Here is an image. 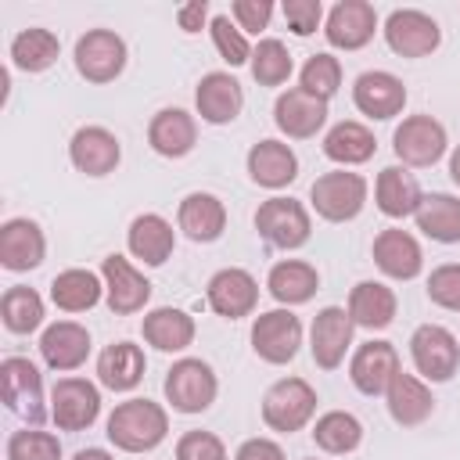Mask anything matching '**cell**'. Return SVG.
<instances>
[{"mask_svg":"<svg viewBox=\"0 0 460 460\" xmlns=\"http://www.w3.org/2000/svg\"><path fill=\"white\" fill-rule=\"evenodd\" d=\"M169 431V413L151 399H126L108 417V438L122 453H147Z\"/></svg>","mask_w":460,"mask_h":460,"instance_id":"1","label":"cell"},{"mask_svg":"<svg viewBox=\"0 0 460 460\" xmlns=\"http://www.w3.org/2000/svg\"><path fill=\"white\" fill-rule=\"evenodd\" d=\"M309 201H313L316 216H323L327 223L356 219L367 205V180L359 172H345V169L323 172V176L313 180Z\"/></svg>","mask_w":460,"mask_h":460,"instance_id":"2","label":"cell"},{"mask_svg":"<svg viewBox=\"0 0 460 460\" xmlns=\"http://www.w3.org/2000/svg\"><path fill=\"white\" fill-rule=\"evenodd\" d=\"M0 395H4L7 410L14 417H22L25 424H32V428L47 417V410H43V377L25 356H7L0 363Z\"/></svg>","mask_w":460,"mask_h":460,"instance_id":"3","label":"cell"},{"mask_svg":"<svg viewBox=\"0 0 460 460\" xmlns=\"http://www.w3.org/2000/svg\"><path fill=\"white\" fill-rule=\"evenodd\" d=\"M313 410H316V392L302 377H284V381L270 385V392L262 395V420H266V428L284 431V435L305 428Z\"/></svg>","mask_w":460,"mask_h":460,"instance_id":"4","label":"cell"},{"mask_svg":"<svg viewBox=\"0 0 460 460\" xmlns=\"http://www.w3.org/2000/svg\"><path fill=\"white\" fill-rule=\"evenodd\" d=\"M255 230L262 234L266 244L291 252V248H302L309 241L313 223H309V212H305L302 201H295V198H270L255 212Z\"/></svg>","mask_w":460,"mask_h":460,"instance_id":"5","label":"cell"},{"mask_svg":"<svg viewBox=\"0 0 460 460\" xmlns=\"http://www.w3.org/2000/svg\"><path fill=\"white\" fill-rule=\"evenodd\" d=\"M219 392V381L205 359H180L165 374V399L180 413H201L212 406Z\"/></svg>","mask_w":460,"mask_h":460,"instance_id":"6","label":"cell"},{"mask_svg":"<svg viewBox=\"0 0 460 460\" xmlns=\"http://www.w3.org/2000/svg\"><path fill=\"white\" fill-rule=\"evenodd\" d=\"M410 356L420 377L428 381H449L460 367V345L442 323H420L410 338Z\"/></svg>","mask_w":460,"mask_h":460,"instance_id":"7","label":"cell"},{"mask_svg":"<svg viewBox=\"0 0 460 460\" xmlns=\"http://www.w3.org/2000/svg\"><path fill=\"white\" fill-rule=\"evenodd\" d=\"M126 68V43L111 29H90L75 40V72L86 83H111Z\"/></svg>","mask_w":460,"mask_h":460,"instance_id":"8","label":"cell"},{"mask_svg":"<svg viewBox=\"0 0 460 460\" xmlns=\"http://www.w3.org/2000/svg\"><path fill=\"white\" fill-rule=\"evenodd\" d=\"M446 126L431 115H410L395 126L392 133V147L395 155L406 162V165H417V169H428L435 165L442 155H446Z\"/></svg>","mask_w":460,"mask_h":460,"instance_id":"9","label":"cell"},{"mask_svg":"<svg viewBox=\"0 0 460 460\" xmlns=\"http://www.w3.org/2000/svg\"><path fill=\"white\" fill-rule=\"evenodd\" d=\"M385 40L399 58H424L442 43V29L417 7H395L385 22Z\"/></svg>","mask_w":460,"mask_h":460,"instance_id":"10","label":"cell"},{"mask_svg":"<svg viewBox=\"0 0 460 460\" xmlns=\"http://www.w3.org/2000/svg\"><path fill=\"white\" fill-rule=\"evenodd\" d=\"M302 345V323L288 309H270L252 323V349L266 363H291Z\"/></svg>","mask_w":460,"mask_h":460,"instance_id":"11","label":"cell"},{"mask_svg":"<svg viewBox=\"0 0 460 460\" xmlns=\"http://www.w3.org/2000/svg\"><path fill=\"white\" fill-rule=\"evenodd\" d=\"M101 413V392L86 377H61L50 392V420L61 431H83Z\"/></svg>","mask_w":460,"mask_h":460,"instance_id":"12","label":"cell"},{"mask_svg":"<svg viewBox=\"0 0 460 460\" xmlns=\"http://www.w3.org/2000/svg\"><path fill=\"white\" fill-rule=\"evenodd\" d=\"M101 277H104V295H108V309L119 316L140 313L151 298V280L126 259V255H104L101 262Z\"/></svg>","mask_w":460,"mask_h":460,"instance_id":"13","label":"cell"},{"mask_svg":"<svg viewBox=\"0 0 460 460\" xmlns=\"http://www.w3.org/2000/svg\"><path fill=\"white\" fill-rule=\"evenodd\" d=\"M352 331H356V323H352L349 309L323 305L313 316V327H309V352H313L316 367H323V370L341 367V359H345V352L352 345Z\"/></svg>","mask_w":460,"mask_h":460,"instance_id":"14","label":"cell"},{"mask_svg":"<svg viewBox=\"0 0 460 460\" xmlns=\"http://www.w3.org/2000/svg\"><path fill=\"white\" fill-rule=\"evenodd\" d=\"M399 370L402 367L392 341H363L349 363V377L363 395H385Z\"/></svg>","mask_w":460,"mask_h":460,"instance_id":"15","label":"cell"},{"mask_svg":"<svg viewBox=\"0 0 460 460\" xmlns=\"http://www.w3.org/2000/svg\"><path fill=\"white\" fill-rule=\"evenodd\" d=\"M374 29H377L374 4H367V0H341V4L331 7L323 36L338 50H359V47H367L374 40Z\"/></svg>","mask_w":460,"mask_h":460,"instance_id":"16","label":"cell"},{"mask_svg":"<svg viewBox=\"0 0 460 460\" xmlns=\"http://www.w3.org/2000/svg\"><path fill=\"white\" fill-rule=\"evenodd\" d=\"M273 122H277L280 133H288V137H295V140H309V137H316V133L323 129V122H327V101L305 93L302 86H291V90H284V93L277 97V104H273Z\"/></svg>","mask_w":460,"mask_h":460,"instance_id":"17","label":"cell"},{"mask_svg":"<svg viewBox=\"0 0 460 460\" xmlns=\"http://www.w3.org/2000/svg\"><path fill=\"white\" fill-rule=\"evenodd\" d=\"M212 313L226 316V320H237V316H248L259 302V284L248 270L241 266H226L219 273H212L208 280V291H205Z\"/></svg>","mask_w":460,"mask_h":460,"instance_id":"18","label":"cell"},{"mask_svg":"<svg viewBox=\"0 0 460 460\" xmlns=\"http://www.w3.org/2000/svg\"><path fill=\"white\" fill-rule=\"evenodd\" d=\"M352 104L370 119H392L406 104V86H402L399 75L374 68V72H363L352 83Z\"/></svg>","mask_w":460,"mask_h":460,"instance_id":"19","label":"cell"},{"mask_svg":"<svg viewBox=\"0 0 460 460\" xmlns=\"http://www.w3.org/2000/svg\"><path fill=\"white\" fill-rule=\"evenodd\" d=\"M194 104H198V115L205 122L226 126V122H234L241 115L244 90L230 72H208V75H201V83L194 90Z\"/></svg>","mask_w":460,"mask_h":460,"instance_id":"20","label":"cell"},{"mask_svg":"<svg viewBox=\"0 0 460 460\" xmlns=\"http://www.w3.org/2000/svg\"><path fill=\"white\" fill-rule=\"evenodd\" d=\"M68 158L86 176H108L122 158V147H119V137L111 129L83 126V129H75V137L68 144Z\"/></svg>","mask_w":460,"mask_h":460,"instance_id":"21","label":"cell"},{"mask_svg":"<svg viewBox=\"0 0 460 460\" xmlns=\"http://www.w3.org/2000/svg\"><path fill=\"white\" fill-rule=\"evenodd\" d=\"M43 252H47V241H43V230L32 219L18 216V219H7L0 226V262H4V270L25 273V270L43 262Z\"/></svg>","mask_w":460,"mask_h":460,"instance_id":"22","label":"cell"},{"mask_svg":"<svg viewBox=\"0 0 460 460\" xmlns=\"http://www.w3.org/2000/svg\"><path fill=\"white\" fill-rule=\"evenodd\" d=\"M374 262L385 277H395V280H413L424 266V255H420V244L413 234L399 230V226H388L374 237Z\"/></svg>","mask_w":460,"mask_h":460,"instance_id":"23","label":"cell"},{"mask_svg":"<svg viewBox=\"0 0 460 460\" xmlns=\"http://www.w3.org/2000/svg\"><path fill=\"white\" fill-rule=\"evenodd\" d=\"M40 356H43V363L50 370H75L90 356V331L72 323V320H58V323H50L43 331Z\"/></svg>","mask_w":460,"mask_h":460,"instance_id":"24","label":"cell"},{"mask_svg":"<svg viewBox=\"0 0 460 460\" xmlns=\"http://www.w3.org/2000/svg\"><path fill=\"white\" fill-rule=\"evenodd\" d=\"M176 223H180V230L190 241L208 244V241H216L226 230V205L216 194H208V190H194V194H187L180 201Z\"/></svg>","mask_w":460,"mask_h":460,"instance_id":"25","label":"cell"},{"mask_svg":"<svg viewBox=\"0 0 460 460\" xmlns=\"http://www.w3.org/2000/svg\"><path fill=\"white\" fill-rule=\"evenodd\" d=\"M248 176L259 183V187H288L295 176H298V158L288 144L280 140H259L252 144L248 151Z\"/></svg>","mask_w":460,"mask_h":460,"instance_id":"26","label":"cell"},{"mask_svg":"<svg viewBox=\"0 0 460 460\" xmlns=\"http://www.w3.org/2000/svg\"><path fill=\"white\" fill-rule=\"evenodd\" d=\"M374 198H377V208H381L385 216L406 219V216L417 212V205H420L424 194H420V183H417V176H413L410 169H402V165H385V169L377 172Z\"/></svg>","mask_w":460,"mask_h":460,"instance_id":"27","label":"cell"},{"mask_svg":"<svg viewBox=\"0 0 460 460\" xmlns=\"http://www.w3.org/2000/svg\"><path fill=\"white\" fill-rule=\"evenodd\" d=\"M126 244L129 252L144 262V266H162L169 255H172V244H176V234H172V223L162 219L158 212H144L129 223V234H126Z\"/></svg>","mask_w":460,"mask_h":460,"instance_id":"28","label":"cell"},{"mask_svg":"<svg viewBox=\"0 0 460 460\" xmlns=\"http://www.w3.org/2000/svg\"><path fill=\"white\" fill-rule=\"evenodd\" d=\"M147 144L162 158H183L198 144V126L183 108H162L147 126Z\"/></svg>","mask_w":460,"mask_h":460,"instance_id":"29","label":"cell"},{"mask_svg":"<svg viewBox=\"0 0 460 460\" xmlns=\"http://www.w3.org/2000/svg\"><path fill=\"white\" fill-rule=\"evenodd\" d=\"M144 370H147V359H144L140 345H133V341H115L97 356V381L111 392L137 388Z\"/></svg>","mask_w":460,"mask_h":460,"instance_id":"30","label":"cell"},{"mask_svg":"<svg viewBox=\"0 0 460 460\" xmlns=\"http://www.w3.org/2000/svg\"><path fill=\"white\" fill-rule=\"evenodd\" d=\"M385 402H388L392 420L402 424V428H413V424L428 420V417H431V406H435L428 385H424L420 377H413V374H402V370H399L395 381L388 385Z\"/></svg>","mask_w":460,"mask_h":460,"instance_id":"31","label":"cell"},{"mask_svg":"<svg viewBox=\"0 0 460 460\" xmlns=\"http://www.w3.org/2000/svg\"><path fill=\"white\" fill-rule=\"evenodd\" d=\"M395 291L377 284V280H359L349 295V316L356 327H367V331H381L395 320Z\"/></svg>","mask_w":460,"mask_h":460,"instance_id":"32","label":"cell"},{"mask_svg":"<svg viewBox=\"0 0 460 460\" xmlns=\"http://www.w3.org/2000/svg\"><path fill=\"white\" fill-rule=\"evenodd\" d=\"M266 288H270V295H273L277 302H284V305H302V302H309V298L316 295L320 273H316V266H309V262H302V259H284V262H277V266L270 270Z\"/></svg>","mask_w":460,"mask_h":460,"instance_id":"33","label":"cell"},{"mask_svg":"<svg viewBox=\"0 0 460 460\" xmlns=\"http://www.w3.org/2000/svg\"><path fill=\"white\" fill-rule=\"evenodd\" d=\"M144 331V341L162 349V352H180L194 341V320L183 313V309H172V305H162V309H151L140 323Z\"/></svg>","mask_w":460,"mask_h":460,"instance_id":"34","label":"cell"},{"mask_svg":"<svg viewBox=\"0 0 460 460\" xmlns=\"http://www.w3.org/2000/svg\"><path fill=\"white\" fill-rule=\"evenodd\" d=\"M413 219H417V230H424L431 241H442V244L460 241V198L453 194H424Z\"/></svg>","mask_w":460,"mask_h":460,"instance_id":"35","label":"cell"},{"mask_svg":"<svg viewBox=\"0 0 460 460\" xmlns=\"http://www.w3.org/2000/svg\"><path fill=\"white\" fill-rule=\"evenodd\" d=\"M374 151H377L374 133H370L363 122H352V119L331 126L327 137H323V155H327L331 162H341V165H359V162H367Z\"/></svg>","mask_w":460,"mask_h":460,"instance_id":"36","label":"cell"},{"mask_svg":"<svg viewBox=\"0 0 460 460\" xmlns=\"http://www.w3.org/2000/svg\"><path fill=\"white\" fill-rule=\"evenodd\" d=\"M101 291H104V284L90 270H65V273H58L50 280V298L65 313H86V309H93L101 302Z\"/></svg>","mask_w":460,"mask_h":460,"instance_id":"37","label":"cell"},{"mask_svg":"<svg viewBox=\"0 0 460 460\" xmlns=\"http://www.w3.org/2000/svg\"><path fill=\"white\" fill-rule=\"evenodd\" d=\"M58 54H61V43L50 29H22L11 40V61L22 72H43L58 61Z\"/></svg>","mask_w":460,"mask_h":460,"instance_id":"38","label":"cell"},{"mask_svg":"<svg viewBox=\"0 0 460 460\" xmlns=\"http://www.w3.org/2000/svg\"><path fill=\"white\" fill-rule=\"evenodd\" d=\"M0 316H4V327L11 334H29L43 323V298L32 291V288H7L4 298H0Z\"/></svg>","mask_w":460,"mask_h":460,"instance_id":"39","label":"cell"},{"mask_svg":"<svg viewBox=\"0 0 460 460\" xmlns=\"http://www.w3.org/2000/svg\"><path fill=\"white\" fill-rule=\"evenodd\" d=\"M359 438H363V424L345 410H331L313 424V442L323 453H352Z\"/></svg>","mask_w":460,"mask_h":460,"instance_id":"40","label":"cell"},{"mask_svg":"<svg viewBox=\"0 0 460 460\" xmlns=\"http://www.w3.org/2000/svg\"><path fill=\"white\" fill-rule=\"evenodd\" d=\"M252 75H255V83L259 86H280V83H288V75H291V54H288V47L280 43V40H259V47L252 50Z\"/></svg>","mask_w":460,"mask_h":460,"instance_id":"41","label":"cell"},{"mask_svg":"<svg viewBox=\"0 0 460 460\" xmlns=\"http://www.w3.org/2000/svg\"><path fill=\"white\" fill-rule=\"evenodd\" d=\"M341 86V65L334 54H313L305 65H302V90L320 97V101H331Z\"/></svg>","mask_w":460,"mask_h":460,"instance_id":"42","label":"cell"},{"mask_svg":"<svg viewBox=\"0 0 460 460\" xmlns=\"http://www.w3.org/2000/svg\"><path fill=\"white\" fill-rule=\"evenodd\" d=\"M7 460H61V442L40 428L14 431L7 438Z\"/></svg>","mask_w":460,"mask_h":460,"instance_id":"43","label":"cell"},{"mask_svg":"<svg viewBox=\"0 0 460 460\" xmlns=\"http://www.w3.org/2000/svg\"><path fill=\"white\" fill-rule=\"evenodd\" d=\"M208 32H212V43H216L219 58H223L230 68H237V65L252 61V47H248L244 32L230 22V14H216V18L208 22Z\"/></svg>","mask_w":460,"mask_h":460,"instance_id":"44","label":"cell"},{"mask_svg":"<svg viewBox=\"0 0 460 460\" xmlns=\"http://www.w3.org/2000/svg\"><path fill=\"white\" fill-rule=\"evenodd\" d=\"M428 298L435 305H442V309H456L460 313V262H446V266L431 270Z\"/></svg>","mask_w":460,"mask_h":460,"instance_id":"45","label":"cell"},{"mask_svg":"<svg viewBox=\"0 0 460 460\" xmlns=\"http://www.w3.org/2000/svg\"><path fill=\"white\" fill-rule=\"evenodd\" d=\"M176 460H226V446L212 431H187L176 442Z\"/></svg>","mask_w":460,"mask_h":460,"instance_id":"46","label":"cell"},{"mask_svg":"<svg viewBox=\"0 0 460 460\" xmlns=\"http://www.w3.org/2000/svg\"><path fill=\"white\" fill-rule=\"evenodd\" d=\"M280 14L295 36H309V32H316V25L323 18V4L320 0H284Z\"/></svg>","mask_w":460,"mask_h":460,"instance_id":"47","label":"cell"},{"mask_svg":"<svg viewBox=\"0 0 460 460\" xmlns=\"http://www.w3.org/2000/svg\"><path fill=\"white\" fill-rule=\"evenodd\" d=\"M230 14L237 22V29H248V32H262L273 18V4L270 0H234L230 4Z\"/></svg>","mask_w":460,"mask_h":460,"instance_id":"48","label":"cell"},{"mask_svg":"<svg viewBox=\"0 0 460 460\" xmlns=\"http://www.w3.org/2000/svg\"><path fill=\"white\" fill-rule=\"evenodd\" d=\"M234 460H288V456L273 438H248V442H241Z\"/></svg>","mask_w":460,"mask_h":460,"instance_id":"49","label":"cell"},{"mask_svg":"<svg viewBox=\"0 0 460 460\" xmlns=\"http://www.w3.org/2000/svg\"><path fill=\"white\" fill-rule=\"evenodd\" d=\"M176 18H180V29H183V32H198V29L205 25V18H208V4H205V0L183 4V7L176 11Z\"/></svg>","mask_w":460,"mask_h":460,"instance_id":"50","label":"cell"},{"mask_svg":"<svg viewBox=\"0 0 460 460\" xmlns=\"http://www.w3.org/2000/svg\"><path fill=\"white\" fill-rule=\"evenodd\" d=\"M72 460H115L111 453H104V449H79Z\"/></svg>","mask_w":460,"mask_h":460,"instance_id":"51","label":"cell"},{"mask_svg":"<svg viewBox=\"0 0 460 460\" xmlns=\"http://www.w3.org/2000/svg\"><path fill=\"white\" fill-rule=\"evenodd\" d=\"M449 176H453V183L460 187V147H456L453 158H449Z\"/></svg>","mask_w":460,"mask_h":460,"instance_id":"52","label":"cell"}]
</instances>
